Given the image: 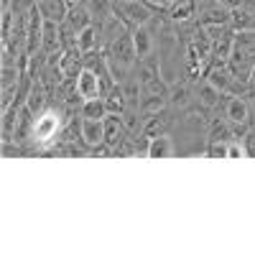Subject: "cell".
<instances>
[{"mask_svg": "<svg viewBox=\"0 0 255 255\" xmlns=\"http://www.w3.org/2000/svg\"><path fill=\"white\" fill-rule=\"evenodd\" d=\"M230 69L232 74H240L245 69H253L255 64V31H238L232 38V51H230Z\"/></svg>", "mask_w": 255, "mask_h": 255, "instance_id": "obj_1", "label": "cell"}, {"mask_svg": "<svg viewBox=\"0 0 255 255\" xmlns=\"http://www.w3.org/2000/svg\"><path fill=\"white\" fill-rule=\"evenodd\" d=\"M61 130V113L54 110V108H46L44 113H38L33 125H31V140L41 148H46L56 140Z\"/></svg>", "mask_w": 255, "mask_h": 255, "instance_id": "obj_2", "label": "cell"}, {"mask_svg": "<svg viewBox=\"0 0 255 255\" xmlns=\"http://www.w3.org/2000/svg\"><path fill=\"white\" fill-rule=\"evenodd\" d=\"M115 10L120 13V18L125 20V23H130L133 28L145 26L148 20H151V13H148V8H145L143 3H138V0H118Z\"/></svg>", "mask_w": 255, "mask_h": 255, "instance_id": "obj_3", "label": "cell"}, {"mask_svg": "<svg viewBox=\"0 0 255 255\" xmlns=\"http://www.w3.org/2000/svg\"><path fill=\"white\" fill-rule=\"evenodd\" d=\"M77 95L82 97V100H95V97H100V90H102V84H100V77H97V72L95 69H90V67H84L79 74H77Z\"/></svg>", "mask_w": 255, "mask_h": 255, "instance_id": "obj_4", "label": "cell"}, {"mask_svg": "<svg viewBox=\"0 0 255 255\" xmlns=\"http://www.w3.org/2000/svg\"><path fill=\"white\" fill-rule=\"evenodd\" d=\"M225 118L230 125H235V128H248L250 123V108H248V102L245 97H230L227 105H225Z\"/></svg>", "mask_w": 255, "mask_h": 255, "instance_id": "obj_5", "label": "cell"}, {"mask_svg": "<svg viewBox=\"0 0 255 255\" xmlns=\"http://www.w3.org/2000/svg\"><path fill=\"white\" fill-rule=\"evenodd\" d=\"M79 135L90 148H100L105 143V120H92V118H82L79 123Z\"/></svg>", "mask_w": 255, "mask_h": 255, "instance_id": "obj_6", "label": "cell"}, {"mask_svg": "<svg viewBox=\"0 0 255 255\" xmlns=\"http://www.w3.org/2000/svg\"><path fill=\"white\" fill-rule=\"evenodd\" d=\"M174 140L168 138L166 133H158L148 140V148H145V156L148 158H171L174 156Z\"/></svg>", "mask_w": 255, "mask_h": 255, "instance_id": "obj_7", "label": "cell"}, {"mask_svg": "<svg viewBox=\"0 0 255 255\" xmlns=\"http://www.w3.org/2000/svg\"><path fill=\"white\" fill-rule=\"evenodd\" d=\"M38 10H41V15H44V20H51V23H61V20L69 15L67 0H41Z\"/></svg>", "mask_w": 255, "mask_h": 255, "instance_id": "obj_8", "label": "cell"}, {"mask_svg": "<svg viewBox=\"0 0 255 255\" xmlns=\"http://www.w3.org/2000/svg\"><path fill=\"white\" fill-rule=\"evenodd\" d=\"M133 46H135V56L138 59H148L153 54V36L145 26H138L133 31Z\"/></svg>", "mask_w": 255, "mask_h": 255, "instance_id": "obj_9", "label": "cell"}, {"mask_svg": "<svg viewBox=\"0 0 255 255\" xmlns=\"http://www.w3.org/2000/svg\"><path fill=\"white\" fill-rule=\"evenodd\" d=\"M113 56L123 64V67H130L133 59H138V56H135V46H133V36L118 38L115 44H113Z\"/></svg>", "mask_w": 255, "mask_h": 255, "instance_id": "obj_10", "label": "cell"}, {"mask_svg": "<svg viewBox=\"0 0 255 255\" xmlns=\"http://www.w3.org/2000/svg\"><path fill=\"white\" fill-rule=\"evenodd\" d=\"M232 69H227L225 64L220 61V64H215V67L209 69V74H207V82L209 84H215V87L220 90V92H227L230 87H232Z\"/></svg>", "mask_w": 255, "mask_h": 255, "instance_id": "obj_11", "label": "cell"}, {"mask_svg": "<svg viewBox=\"0 0 255 255\" xmlns=\"http://www.w3.org/2000/svg\"><path fill=\"white\" fill-rule=\"evenodd\" d=\"M74 46H77V51L79 54H90L95 46H97V31H95V26L90 23V26H84L82 31H77V41H74Z\"/></svg>", "mask_w": 255, "mask_h": 255, "instance_id": "obj_12", "label": "cell"}, {"mask_svg": "<svg viewBox=\"0 0 255 255\" xmlns=\"http://www.w3.org/2000/svg\"><path fill=\"white\" fill-rule=\"evenodd\" d=\"M108 115V102L95 97V100H84L82 102V118H92V120H105Z\"/></svg>", "mask_w": 255, "mask_h": 255, "instance_id": "obj_13", "label": "cell"}, {"mask_svg": "<svg viewBox=\"0 0 255 255\" xmlns=\"http://www.w3.org/2000/svg\"><path fill=\"white\" fill-rule=\"evenodd\" d=\"M197 10V0H176L174 5H168V15L171 20H189Z\"/></svg>", "mask_w": 255, "mask_h": 255, "instance_id": "obj_14", "label": "cell"}, {"mask_svg": "<svg viewBox=\"0 0 255 255\" xmlns=\"http://www.w3.org/2000/svg\"><path fill=\"white\" fill-rule=\"evenodd\" d=\"M232 20V13H230V8H212V10H207L204 13V18H202V26H227Z\"/></svg>", "mask_w": 255, "mask_h": 255, "instance_id": "obj_15", "label": "cell"}, {"mask_svg": "<svg viewBox=\"0 0 255 255\" xmlns=\"http://www.w3.org/2000/svg\"><path fill=\"white\" fill-rule=\"evenodd\" d=\"M120 133H123V123L118 118V113H108L105 115V143H118L120 140Z\"/></svg>", "mask_w": 255, "mask_h": 255, "instance_id": "obj_16", "label": "cell"}, {"mask_svg": "<svg viewBox=\"0 0 255 255\" xmlns=\"http://www.w3.org/2000/svg\"><path fill=\"white\" fill-rule=\"evenodd\" d=\"M220 95L222 92L215 87V84H209V82L199 87V102L204 105V108H215V105L220 102Z\"/></svg>", "mask_w": 255, "mask_h": 255, "instance_id": "obj_17", "label": "cell"}, {"mask_svg": "<svg viewBox=\"0 0 255 255\" xmlns=\"http://www.w3.org/2000/svg\"><path fill=\"white\" fill-rule=\"evenodd\" d=\"M77 59L79 56H74V54H64L61 59H59V72H61V77H77L82 69H77Z\"/></svg>", "mask_w": 255, "mask_h": 255, "instance_id": "obj_18", "label": "cell"}, {"mask_svg": "<svg viewBox=\"0 0 255 255\" xmlns=\"http://www.w3.org/2000/svg\"><path fill=\"white\" fill-rule=\"evenodd\" d=\"M253 13L255 10H232V20H230V23L232 26H235L238 31H248L250 26H253Z\"/></svg>", "mask_w": 255, "mask_h": 255, "instance_id": "obj_19", "label": "cell"}, {"mask_svg": "<svg viewBox=\"0 0 255 255\" xmlns=\"http://www.w3.org/2000/svg\"><path fill=\"white\" fill-rule=\"evenodd\" d=\"M67 20H69V26L77 28V31H82L84 26H90V15H87V10H84V8H74V10H69Z\"/></svg>", "mask_w": 255, "mask_h": 255, "instance_id": "obj_20", "label": "cell"}, {"mask_svg": "<svg viewBox=\"0 0 255 255\" xmlns=\"http://www.w3.org/2000/svg\"><path fill=\"white\" fill-rule=\"evenodd\" d=\"M44 102H46L44 92L33 87V90L28 92V102H26V108H28L31 113H36V115H38V113H44V110H46V108H44Z\"/></svg>", "mask_w": 255, "mask_h": 255, "instance_id": "obj_21", "label": "cell"}, {"mask_svg": "<svg viewBox=\"0 0 255 255\" xmlns=\"http://www.w3.org/2000/svg\"><path fill=\"white\" fill-rule=\"evenodd\" d=\"M207 156H212V158H227V140H209Z\"/></svg>", "mask_w": 255, "mask_h": 255, "instance_id": "obj_22", "label": "cell"}, {"mask_svg": "<svg viewBox=\"0 0 255 255\" xmlns=\"http://www.w3.org/2000/svg\"><path fill=\"white\" fill-rule=\"evenodd\" d=\"M105 102H108V113H123V108H125V97L120 90H113V95Z\"/></svg>", "mask_w": 255, "mask_h": 255, "instance_id": "obj_23", "label": "cell"}, {"mask_svg": "<svg viewBox=\"0 0 255 255\" xmlns=\"http://www.w3.org/2000/svg\"><path fill=\"white\" fill-rule=\"evenodd\" d=\"M248 153V145L238 143V140H227V158H245Z\"/></svg>", "mask_w": 255, "mask_h": 255, "instance_id": "obj_24", "label": "cell"}, {"mask_svg": "<svg viewBox=\"0 0 255 255\" xmlns=\"http://www.w3.org/2000/svg\"><path fill=\"white\" fill-rule=\"evenodd\" d=\"M209 140H230V128L225 123H212Z\"/></svg>", "mask_w": 255, "mask_h": 255, "instance_id": "obj_25", "label": "cell"}, {"mask_svg": "<svg viewBox=\"0 0 255 255\" xmlns=\"http://www.w3.org/2000/svg\"><path fill=\"white\" fill-rule=\"evenodd\" d=\"M168 95H171V102L174 105H184L189 100V87H186V84H179V87H171V92H168Z\"/></svg>", "mask_w": 255, "mask_h": 255, "instance_id": "obj_26", "label": "cell"}, {"mask_svg": "<svg viewBox=\"0 0 255 255\" xmlns=\"http://www.w3.org/2000/svg\"><path fill=\"white\" fill-rule=\"evenodd\" d=\"M248 79H250V84L255 87V64H253V69H250V74H248Z\"/></svg>", "mask_w": 255, "mask_h": 255, "instance_id": "obj_27", "label": "cell"}, {"mask_svg": "<svg viewBox=\"0 0 255 255\" xmlns=\"http://www.w3.org/2000/svg\"><path fill=\"white\" fill-rule=\"evenodd\" d=\"M174 3H176V0H161V5H166V8H168V5H174Z\"/></svg>", "mask_w": 255, "mask_h": 255, "instance_id": "obj_28", "label": "cell"}, {"mask_svg": "<svg viewBox=\"0 0 255 255\" xmlns=\"http://www.w3.org/2000/svg\"><path fill=\"white\" fill-rule=\"evenodd\" d=\"M145 3H151V5H161V0H145Z\"/></svg>", "mask_w": 255, "mask_h": 255, "instance_id": "obj_29", "label": "cell"}, {"mask_svg": "<svg viewBox=\"0 0 255 255\" xmlns=\"http://www.w3.org/2000/svg\"><path fill=\"white\" fill-rule=\"evenodd\" d=\"M248 5H250V10H255V0H248Z\"/></svg>", "mask_w": 255, "mask_h": 255, "instance_id": "obj_30", "label": "cell"}]
</instances>
